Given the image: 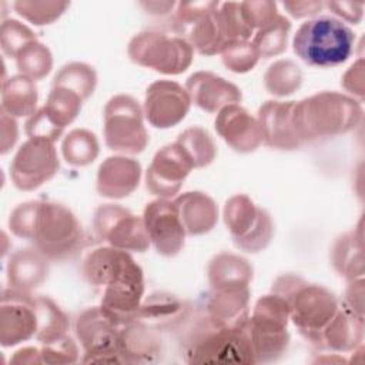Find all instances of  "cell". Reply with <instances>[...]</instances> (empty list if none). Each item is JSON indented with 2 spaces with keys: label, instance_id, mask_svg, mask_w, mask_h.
<instances>
[{
  "label": "cell",
  "instance_id": "6da1fadb",
  "mask_svg": "<svg viewBox=\"0 0 365 365\" xmlns=\"http://www.w3.org/2000/svg\"><path fill=\"white\" fill-rule=\"evenodd\" d=\"M90 285L101 292L100 309L117 327L133 322L144 294V277L127 251L101 247L90 252L83 264Z\"/></svg>",
  "mask_w": 365,
  "mask_h": 365
},
{
  "label": "cell",
  "instance_id": "7a4b0ae2",
  "mask_svg": "<svg viewBox=\"0 0 365 365\" xmlns=\"http://www.w3.org/2000/svg\"><path fill=\"white\" fill-rule=\"evenodd\" d=\"M10 231L29 240L48 259L71 258L83 247V230L63 204L29 201L17 205L9 218Z\"/></svg>",
  "mask_w": 365,
  "mask_h": 365
},
{
  "label": "cell",
  "instance_id": "3957f363",
  "mask_svg": "<svg viewBox=\"0 0 365 365\" xmlns=\"http://www.w3.org/2000/svg\"><path fill=\"white\" fill-rule=\"evenodd\" d=\"M272 292L287 301L289 318L301 335L319 345L324 329L339 309L335 297L325 288L308 284L295 275L279 277Z\"/></svg>",
  "mask_w": 365,
  "mask_h": 365
},
{
  "label": "cell",
  "instance_id": "277c9868",
  "mask_svg": "<svg viewBox=\"0 0 365 365\" xmlns=\"http://www.w3.org/2000/svg\"><path fill=\"white\" fill-rule=\"evenodd\" d=\"M361 107L339 93H318L294 107V123L304 141L342 134L361 120Z\"/></svg>",
  "mask_w": 365,
  "mask_h": 365
},
{
  "label": "cell",
  "instance_id": "5b68a950",
  "mask_svg": "<svg viewBox=\"0 0 365 365\" xmlns=\"http://www.w3.org/2000/svg\"><path fill=\"white\" fill-rule=\"evenodd\" d=\"M355 43L354 31L335 17L321 16L299 26L294 51L308 66L334 67L348 60Z\"/></svg>",
  "mask_w": 365,
  "mask_h": 365
},
{
  "label": "cell",
  "instance_id": "8992f818",
  "mask_svg": "<svg viewBox=\"0 0 365 365\" xmlns=\"http://www.w3.org/2000/svg\"><path fill=\"white\" fill-rule=\"evenodd\" d=\"M288 319L289 308L282 297L272 294L258 299L252 318L244 324L255 364L272 362L284 355L289 342Z\"/></svg>",
  "mask_w": 365,
  "mask_h": 365
},
{
  "label": "cell",
  "instance_id": "52a82bcc",
  "mask_svg": "<svg viewBox=\"0 0 365 365\" xmlns=\"http://www.w3.org/2000/svg\"><path fill=\"white\" fill-rule=\"evenodd\" d=\"M185 355L190 364H255L252 346L244 325L238 328H217L210 321L207 331L188 342Z\"/></svg>",
  "mask_w": 365,
  "mask_h": 365
},
{
  "label": "cell",
  "instance_id": "ba28073f",
  "mask_svg": "<svg viewBox=\"0 0 365 365\" xmlns=\"http://www.w3.org/2000/svg\"><path fill=\"white\" fill-rule=\"evenodd\" d=\"M104 140L110 150L124 154L141 153L148 135L138 103L125 94L110 98L104 108Z\"/></svg>",
  "mask_w": 365,
  "mask_h": 365
},
{
  "label": "cell",
  "instance_id": "9c48e42d",
  "mask_svg": "<svg viewBox=\"0 0 365 365\" xmlns=\"http://www.w3.org/2000/svg\"><path fill=\"white\" fill-rule=\"evenodd\" d=\"M128 56L134 63L154 71L180 74L184 73L192 61V47L187 40L180 37L144 31L130 41Z\"/></svg>",
  "mask_w": 365,
  "mask_h": 365
},
{
  "label": "cell",
  "instance_id": "30bf717a",
  "mask_svg": "<svg viewBox=\"0 0 365 365\" xmlns=\"http://www.w3.org/2000/svg\"><path fill=\"white\" fill-rule=\"evenodd\" d=\"M224 220L234 244L247 252L264 250L272 238L274 224L269 214L257 207L245 194L234 195L227 201Z\"/></svg>",
  "mask_w": 365,
  "mask_h": 365
},
{
  "label": "cell",
  "instance_id": "8fae6325",
  "mask_svg": "<svg viewBox=\"0 0 365 365\" xmlns=\"http://www.w3.org/2000/svg\"><path fill=\"white\" fill-rule=\"evenodd\" d=\"M97 237L110 244V247L123 251L144 252L150 247V238L144 220L131 214L128 210L106 204L97 208L93 220Z\"/></svg>",
  "mask_w": 365,
  "mask_h": 365
},
{
  "label": "cell",
  "instance_id": "7c38bea8",
  "mask_svg": "<svg viewBox=\"0 0 365 365\" xmlns=\"http://www.w3.org/2000/svg\"><path fill=\"white\" fill-rule=\"evenodd\" d=\"M58 170V157L53 141L29 138L16 153L10 173L13 184L21 191H33L51 180Z\"/></svg>",
  "mask_w": 365,
  "mask_h": 365
},
{
  "label": "cell",
  "instance_id": "4fadbf2b",
  "mask_svg": "<svg viewBox=\"0 0 365 365\" xmlns=\"http://www.w3.org/2000/svg\"><path fill=\"white\" fill-rule=\"evenodd\" d=\"M120 327L111 322L100 308H90L78 315L76 334L84 349L83 362H123Z\"/></svg>",
  "mask_w": 365,
  "mask_h": 365
},
{
  "label": "cell",
  "instance_id": "5bb4252c",
  "mask_svg": "<svg viewBox=\"0 0 365 365\" xmlns=\"http://www.w3.org/2000/svg\"><path fill=\"white\" fill-rule=\"evenodd\" d=\"M36 297L19 289H4L0 305V344L14 346L37 334Z\"/></svg>",
  "mask_w": 365,
  "mask_h": 365
},
{
  "label": "cell",
  "instance_id": "9a60e30c",
  "mask_svg": "<svg viewBox=\"0 0 365 365\" xmlns=\"http://www.w3.org/2000/svg\"><path fill=\"white\" fill-rule=\"evenodd\" d=\"M143 220L158 254L174 257L182 250L187 232L173 201L161 198L147 204Z\"/></svg>",
  "mask_w": 365,
  "mask_h": 365
},
{
  "label": "cell",
  "instance_id": "2e32d148",
  "mask_svg": "<svg viewBox=\"0 0 365 365\" xmlns=\"http://www.w3.org/2000/svg\"><path fill=\"white\" fill-rule=\"evenodd\" d=\"M192 168L191 160L177 143L165 145L157 151L147 170V188L161 198L173 197L178 192L182 181Z\"/></svg>",
  "mask_w": 365,
  "mask_h": 365
},
{
  "label": "cell",
  "instance_id": "e0dca14e",
  "mask_svg": "<svg viewBox=\"0 0 365 365\" xmlns=\"http://www.w3.org/2000/svg\"><path fill=\"white\" fill-rule=\"evenodd\" d=\"M190 96L178 83L160 80L147 88L144 114L148 123L157 128L177 125L190 110Z\"/></svg>",
  "mask_w": 365,
  "mask_h": 365
},
{
  "label": "cell",
  "instance_id": "ac0fdd59",
  "mask_svg": "<svg viewBox=\"0 0 365 365\" xmlns=\"http://www.w3.org/2000/svg\"><path fill=\"white\" fill-rule=\"evenodd\" d=\"M295 101H267L258 111L262 141L274 148L295 150L302 145L294 123Z\"/></svg>",
  "mask_w": 365,
  "mask_h": 365
},
{
  "label": "cell",
  "instance_id": "d6986e66",
  "mask_svg": "<svg viewBox=\"0 0 365 365\" xmlns=\"http://www.w3.org/2000/svg\"><path fill=\"white\" fill-rule=\"evenodd\" d=\"M215 128L224 141L240 153H251L262 143L258 120L238 104H230L220 110Z\"/></svg>",
  "mask_w": 365,
  "mask_h": 365
},
{
  "label": "cell",
  "instance_id": "ffe728a7",
  "mask_svg": "<svg viewBox=\"0 0 365 365\" xmlns=\"http://www.w3.org/2000/svg\"><path fill=\"white\" fill-rule=\"evenodd\" d=\"M191 103L207 113H215L241 100V91L232 83L210 71L192 74L185 84Z\"/></svg>",
  "mask_w": 365,
  "mask_h": 365
},
{
  "label": "cell",
  "instance_id": "44dd1931",
  "mask_svg": "<svg viewBox=\"0 0 365 365\" xmlns=\"http://www.w3.org/2000/svg\"><path fill=\"white\" fill-rule=\"evenodd\" d=\"M141 167L133 158L110 157L98 168L97 191L107 198H124L137 187Z\"/></svg>",
  "mask_w": 365,
  "mask_h": 365
},
{
  "label": "cell",
  "instance_id": "7402d4cb",
  "mask_svg": "<svg viewBox=\"0 0 365 365\" xmlns=\"http://www.w3.org/2000/svg\"><path fill=\"white\" fill-rule=\"evenodd\" d=\"M248 297L245 289H212L205 308L208 321L217 328H238L248 319Z\"/></svg>",
  "mask_w": 365,
  "mask_h": 365
},
{
  "label": "cell",
  "instance_id": "603a6c76",
  "mask_svg": "<svg viewBox=\"0 0 365 365\" xmlns=\"http://www.w3.org/2000/svg\"><path fill=\"white\" fill-rule=\"evenodd\" d=\"M48 275V258L37 248H23L13 252L7 264L10 288L30 292L40 287Z\"/></svg>",
  "mask_w": 365,
  "mask_h": 365
},
{
  "label": "cell",
  "instance_id": "cb8c5ba5",
  "mask_svg": "<svg viewBox=\"0 0 365 365\" xmlns=\"http://www.w3.org/2000/svg\"><path fill=\"white\" fill-rule=\"evenodd\" d=\"M173 202L188 235L205 234L217 224L218 208L214 200L204 192H185Z\"/></svg>",
  "mask_w": 365,
  "mask_h": 365
},
{
  "label": "cell",
  "instance_id": "d4e9b609",
  "mask_svg": "<svg viewBox=\"0 0 365 365\" xmlns=\"http://www.w3.org/2000/svg\"><path fill=\"white\" fill-rule=\"evenodd\" d=\"M118 344L123 362H153L161 354V344L154 329L133 321L120 327Z\"/></svg>",
  "mask_w": 365,
  "mask_h": 365
},
{
  "label": "cell",
  "instance_id": "484cf974",
  "mask_svg": "<svg viewBox=\"0 0 365 365\" xmlns=\"http://www.w3.org/2000/svg\"><path fill=\"white\" fill-rule=\"evenodd\" d=\"M185 314L187 307L182 301L171 294L157 292L150 295V298L140 305L134 321H138L153 329H163L178 324Z\"/></svg>",
  "mask_w": 365,
  "mask_h": 365
},
{
  "label": "cell",
  "instance_id": "4316f807",
  "mask_svg": "<svg viewBox=\"0 0 365 365\" xmlns=\"http://www.w3.org/2000/svg\"><path fill=\"white\" fill-rule=\"evenodd\" d=\"M252 278L247 259L234 254H218L208 265V279L212 289H245Z\"/></svg>",
  "mask_w": 365,
  "mask_h": 365
},
{
  "label": "cell",
  "instance_id": "83f0119b",
  "mask_svg": "<svg viewBox=\"0 0 365 365\" xmlns=\"http://www.w3.org/2000/svg\"><path fill=\"white\" fill-rule=\"evenodd\" d=\"M37 104V88L31 78L20 74L3 81L1 110L13 117L33 115Z\"/></svg>",
  "mask_w": 365,
  "mask_h": 365
},
{
  "label": "cell",
  "instance_id": "f1b7e54d",
  "mask_svg": "<svg viewBox=\"0 0 365 365\" xmlns=\"http://www.w3.org/2000/svg\"><path fill=\"white\" fill-rule=\"evenodd\" d=\"M38 327L36 339L41 345L53 344L67 336L68 319L66 314L47 297H36Z\"/></svg>",
  "mask_w": 365,
  "mask_h": 365
},
{
  "label": "cell",
  "instance_id": "f546056e",
  "mask_svg": "<svg viewBox=\"0 0 365 365\" xmlns=\"http://www.w3.org/2000/svg\"><path fill=\"white\" fill-rule=\"evenodd\" d=\"M83 101L84 100L70 88L53 84L47 103L41 110L57 127L64 130L80 113Z\"/></svg>",
  "mask_w": 365,
  "mask_h": 365
},
{
  "label": "cell",
  "instance_id": "4dcf8cb0",
  "mask_svg": "<svg viewBox=\"0 0 365 365\" xmlns=\"http://www.w3.org/2000/svg\"><path fill=\"white\" fill-rule=\"evenodd\" d=\"M289 30L291 23L281 14L261 27L252 40V46L257 48L259 57L268 58L281 54L287 48Z\"/></svg>",
  "mask_w": 365,
  "mask_h": 365
},
{
  "label": "cell",
  "instance_id": "1f68e13d",
  "mask_svg": "<svg viewBox=\"0 0 365 365\" xmlns=\"http://www.w3.org/2000/svg\"><path fill=\"white\" fill-rule=\"evenodd\" d=\"M175 143L185 151L194 168L205 167L215 158V144L211 135L201 127L187 128Z\"/></svg>",
  "mask_w": 365,
  "mask_h": 365
},
{
  "label": "cell",
  "instance_id": "d6a6232c",
  "mask_svg": "<svg viewBox=\"0 0 365 365\" xmlns=\"http://www.w3.org/2000/svg\"><path fill=\"white\" fill-rule=\"evenodd\" d=\"M61 151L68 164L83 167L93 163L98 155V141L87 130H73L64 138Z\"/></svg>",
  "mask_w": 365,
  "mask_h": 365
},
{
  "label": "cell",
  "instance_id": "836d02e7",
  "mask_svg": "<svg viewBox=\"0 0 365 365\" xmlns=\"http://www.w3.org/2000/svg\"><path fill=\"white\" fill-rule=\"evenodd\" d=\"M265 88L274 96H289L302 83L301 68L291 60H279L269 66L264 77Z\"/></svg>",
  "mask_w": 365,
  "mask_h": 365
},
{
  "label": "cell",
  "instance_id": "e575fe53",
  "mask_svg": "<svg viewBox=\"0 0 365 365\" xmlns=\"http://www.w3.org/2000/svg\"><path fill=\"white\" fill-rule=\"evenodd\" d=\"M16 63L19 71L31 80L46 77L53 67L50 50L37 40H33L20 50V53L16 56Z\"/></svg>",
  "mask_w": 365,
  "mask_h": 365
},
{
  "label": "cell",
  "instance_id": "d590c367",
  "mask_svg": "<svg viewBox=\"0 0 365 365\" xmlns=\"http://www.w3.org/2000/svg\"><path fill=\"white\" fill-rule=\"evenodd\" d=\"M97 83V76L93 67L84 63H70L64 66L54 77L53 84L63 86L77 93L83 100L88 98Z\"/></svg>",
  "mask_w": 365,
  "mask_h": 365
},
{
  "label": "cell",
  "instance_id": "8d00e7d4",
  "mask_svg": "<svg viewBox=\"0 0 365 365\" xmlns=\"http://www.w3.org/2000/svg\"><path fill=\"white\" fill-rule=\"evenodd\" d=\"M361 242V240L356 241L354 234H346L341 237L332 250V261L338 272L341 275H345L346 278L354 279L355 275H362L356 268H355V254H362V247H358L355 250V245Z\"/></svg>",
  "mask_w": 365,
  "mask_h": 365
},
{
  "label": "cell",
  "instance_id": "74e56055",
  "mask_svg": "<svg viewBox=\"0 0 365 365\" xmlns=\"http://www.w3.org/2000/svg\"><path fill=\"white\" fill-rule=\"evenodd\" d=\"M36 40L34 33L17 20H7L1 24L0 44L6 56L16 58L21 48Z\"/></svg>",
  "mask_w": 365,
  "mask_h": 365
},
{
  "label": "cell",
  "instance_id": "f35d334b",
  "mask_svg": "<svg viewBox=\"0 0 365 365\" xmlns=\"http://www.w3.org/2000/svg\"><path fill=\"white\" fill-rule=\"evenodd\" d=\"M259 58L257 48L252 43L248 41H238L228 46L222 51V61L224 64L235 73H247L254 68Z\"/></svg>",
  "mask_w": 365,
  "mask_h": 365
},
{
  "label": "cell",
  "instance_id": "ab89813d",
  "mask_svg": "<svg viewBox=\"0 0 365 365\" xmlns=\"http://www.w3.org/2000/svg\"><path fill=\"white\" fill-rule=\"evenodd\" d=\"M66 7H67L66 3H37V1L14 3V9L17 10V13L37 26L48 24L54 21Z\"/></svg>",
  "mask_w": 365,
  "mask_h": 365
},
{
  "label": "cell",
  "instance_id": "60d3db41",
  "mask_svg": "<svg viewBox=\"0 0 365 365\" xmlns=\"http://www.w3.org/2000/svg\"><path fill=\"white\" fill-rule=\"evenodd\" d=\"M41 362L46 364H73L78 359V348L70 336L43 345L40 348Z\"/></svg>",
  "mask_w": 365,
  "mask_h": 365
},
{
  "label": "cell",
  "instance_id": "b9f144b4",
  "mask_svg": "<svg viewBox=\"0 0 365 365\" xmlns=\"http://www.w3.org/2000/svg\"><path fill=\"white\" fill-rule=\"evenodd\" d=\"M19 135L17 123L13 115L1 110V154H7Z\"/></svg>",
  "mask_w": 365,
  "mask_h": 365
},
{
  "label": "cell",
  "instance_id": "7bdbcfd3",
  "mask_svg": "<svg viewBox=\"0 0 365 365\" xmlns=\"http://www.w3.org/2000/svg\"><path fill=\"white\" fill-rule=\"evenodd\" d=\"M284 7L289 9V13L294 17H305L317 14L318 10L322 7L321 3H284Z\"/></svg>",
  "mask_w": 365,
  "mask_h": 365
},
{
  "label": "cell",
  "instance_id": "ee69618b",
  "mask_svg": "<svg viewBox=\"0 0 365 365\" xmlns=\"http://www.w3.org/2000/svg\"><path fill=\"white\" fill-rule=\"evenodd\" d=\"M14 364H41L40 349L33 346H26L14 352V356L10 359Z\"/></svg>",
  "mask_w": 365,
  "mask_h": 365
}]
</instances>
